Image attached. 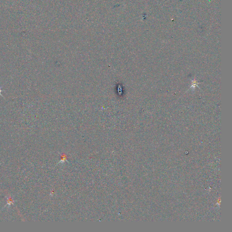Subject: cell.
Wrapping results in <instances>:
<instances>
[{
  "label": "cell",
  "mask_w": 232,
  "mask_h": 232,
  "mask_svg": "<svg viewBox=\"0 0 232 232\" xmlns=\"http://www.w3.org/2000/svg\"><path fill=\"white\" fill-rule=\"evenodd\" d=\"M3 87V86H2L0 87V95L2 96V97L3 98H5L2 95V94H1V93H2V92H4V91H5V90H2V88Z\"/></svg>",
  "instance_id": "1"
}]
</instances>
